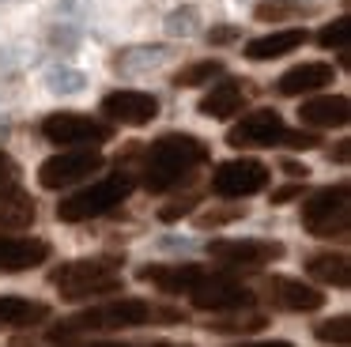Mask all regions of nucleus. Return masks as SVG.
<instances>
[{
	"label": "nucleus",
	"instance_id": "c756f323",
	"mask_svg": "<svg viewBox=\"0 0 351 347\" xmlns=\"http://www.w3.org/2000/svg\"><path fill=\"white\" fill-rule=\"evenodd\" d=\"M16 185H19V166L0 151V193H8V189H16Z\"/></svg>",
	"mask_w": 351,
	"mask_h": 347
},
{
	"label": "nucleus",
	"instance_id": "2eb2a0df",
	"mask_svg": "<svg viewBox=\"0 0 351 347\" xmlns=\"http://www.w3.org/2000/svg\"><path fill=\"white\" fill-rule=\"evenodd\" d=\"M49 261L46 238H8L0 234V272H27Z\"/></svg>",
	"mask_w": 351,
	"mask_h": 347
},
{
	"label": "nucleus",
	"instance_id": "f704fd0d",
	"mask_svg": "<svg viewBox=\"0 0 351 347\" xmlns=\"http://www.w3.org/2000/svg\"><path fill=\"white\" fill-rule=\"evenodd\" d=\"M230 347H295L287 339H261V344H230Z\"/></svg>",
	"mask_w": 351,
	"mask_h": 347
},
{
	"label": "nucleus",
	"instance_id": "6ab92c4d",
	"mask_svg": "<svg viewBox=\"0 0 351 347\" xmlns=\"http://www.w3.org/2000/svg\"><path fill=\"white\" fill-rule=\"evenodd\" d=\"M49 317V306L38 298H19V294H4L0 298V328H31Z\"/></svg>",
	"mask_w": 351,
	"mask_h": 347
},
{
	"label": "nucleus",
	"instance_id": "4468645a",
	"mask_svg": "<svg viewBox=\"0 0 351 347\" xmlns=\"http://www.w3.org/2000/svg\"><path fill=\"white\" fill-rule=\"evenodd\" d=\"M204 276H208L204 264H140L136 268L140 283H152L162 294H189Z\"/></svg>",
	"mask_w": 351,
	"mask_h": 347
},
{
	"label": "nucleus",
	"instance_id": "2f4dec72",
	"mask_svg": "<svg viewBox=\"0 0 351 347\" xmlns=\"http://www.w3.org/2000/svg\"><path fill=\"white\" fill-rule=\"evenodd\" d=\"M208 42H212V45L238 42V27H212V30H208Z\"/></svg>",
	"mask_w": 351,
	"mask_h": 347
},
{
	"label": "nucleus",
	"instance_id": "e433bc0d",
	"mask_svg": "<svg viewBox=\"0 0 351 347\" xmlns=\"http://www.w3.org/2000/svg\"><path fill=\"white\" fill-rule=\"evenodd\" d=\"M140 347H182V344H140Z\"/></svg>",
	"mask_w": 351,
	"mask_h": 347
},
{
	"label": "nucleus",
	"instance_id": "b1692460",
	"mask_svg": "<svg viewBox=\"0 0 351 347\" xmlns=\"http://www.w3.org/2000/svg\"><path fill=\"white\" fill-rule=\"evenodd\" d=\"M313 336L328 347H351V317L348 313L328 317V321H321L317 328H313Z\"/></svg>",
	"mask_w": 351,
	"mask_h": 347
},
{
	"label": "nucleus",
	"instance_id": "473e14b6",
	"mask_svg": "<svg viewBox=\"0 0 351 347\" xmlns=\"http://www.w3.org/2000/svg\"><path fill=\"white\" fill-rule=\"evenodd\" d=\"M295 196H302V181H291V185L276 189V193H272V204H291Z\"/></svg>",
	"mask_w": 351,
	"mask_h": 347
},
{
	"label": "nucleus",
	"instance_id": "39448f33",
	"mask_svg": "<svg viewBox=\"0 0 351 347\" xmlns=\"http://www.w3.org/2000/svg\"><path fill=\"white\" fill-rule=\"evenodd\" d=\"M351 223V189L348 185H332V189H317L306 196L302 204V226L313 238H343Z\"/></svg>",
	"mask_w": 351,
	"mask_h": 347
},
{
	"label": "nucleus",
	"instance_id": "412c9836",
	"mask_svg": "<svg viewBox=\"0 0 351 347\" xmlns=\"http://www.w3.org/2000/svg\"><path fill=\"white\" fill-rule=\"evenodd\" d=\"M302 42H306V30H272V34H265V38L245 42V57L250 60H276V57L295 53Z\"/></svg>",
	"mask_w": 351,
	"mask_h": 347
},
{
	"label": "nucleus",
	"instance_id": "aec40b11",
	"mask_svg": "<svg viewBox=\"0 0 351 347\" xmlns=\"http://www.w3.org/2000/svg\"><path fill=\"white\" fill-rule=\"evenodd\" d=\"M34 219H38V204L31 193H23L19 185L0 193V230H27Z\"/></svg>",
	"mask_w": 351,
	"mask_h": 347
},
{
	"label": "nucleus",
	"instance_id": "9d476101",
	"mask_svg": "<svg viewBox=\"0 0 351 347\" xmlns=\"http://www.w3.org/2000/svg\"><path fill=\"white\" fill-rule=\"evenodd\" d=\"M189 298H193L197 309H212V313H230V309L253 306L250 287H242L238 279H230V276H215V272H208V276L193 287Z\"/></svg>",
	"mask_w": 351,
	"mask_h": 347
},
{
	"label": "nucleus",
	"instance_id": "c9c22d12",
	"mask_svg": "<svg viewBox=\"0 0 351 347\" xmlns=\"http://www.w3.org/2000/svg\"><path fill=\"white\" fill-rule=\"evenodd\" d=\"M348 151H351V143H348V140H340V143L332 147V158H336V163H348Z\"/></svg>",
	"mask_w": 351,
	"mask_h": 347
},
{
	"label": "nucleus",
	"instance_id": "7c9ffc66",
	"mask_svg": "<svg viewBox=\"0 0 351 347\" xmlns=\"http://www.w3.org/2000/svg\"><path fill=\"white\" fill-rule=\"evenodd\" d=\"M283 143H287V147H317V143H321V136L317 132H291V128H287V132H283Z\"/></svg>",
	"mask_w": 351,
	"mask_h": 347
},
{
	"label": "nucleus",
	"instance_id": "cd10ccee",
	"mask_svg": "<svg viewBox=\"0 0 351 347\" xmlns=\"http://www.w3.org/2000/svg\"><path fill=\"white\" fill-rule=\"evenodd\" d=\"M245 208H215V211H200L197 215V226L200 230H212V226H223V223H234V219H242Z\"/></svg>",
	"mask_w": 351,
	"mask_h": 347
},
{
	"label": "nucleus",
	"instance_id": "72a5a7b5",
	"mask_svg": "<svg viewBox=\"0 0 351 347\" xmlns=\"http://www.w3.org/2000/svg\"><path fill=\"white\" fill-rule=\"evenodd\" d=\"M283 170H287L291 178H298V181H306V178H310V170H306V163H295V158H287V163H283Z\"/></svg>",
	"mask_w": 351,
	"mask_h": 347
},
{
	"label": "nucleus",
	"instance_id": "5701e85b",
	"mask_svg": "<svg viewBox=\"0 0 351 347\" xmlns=\"http://www.w3.org/2000/svg\"><path fill=\"white\" fill-rule=\"evenodd\" d=\"M268 324L265 313H242V309H230L227 317H215V321H208V328L212 332H261Z\"/></svg>",
	"mask_w": 351,
	"mask_h": 347
},
{
	"label": "nucleus",
	"instance_id": "20e7f679",
	"mask_svg": "<svg viewBox=\"0 0 351 347\" xmlns=\"http://www.w3.org/2000/svg\"><path fill=\"white\" fill-rule=\"evenodd\" d=\"M129 193H132L129 174H110V178L91 181V185H84L80 193L64 196V200L57 204V219H61V223H87V219H99V215H106V211H114L117 204L129 200Z\"/></svg>",
	"mask_w": 351,
	"mask_h": 347
},
{
	"label": "nucleus",
	"instance_id": "4be33fe9",
	"mask_svg": "<svg viewBox=\"0 0 351 347\" xmlns=\"http://www.w3.org/2000/svg\"><path fill=\"white\" fill-rule=\"evenodd\" d=\"M306 276L313 279V283H325V287H336V291H343V287L351 283V264L343 253H317L306 261Z\"/></svg>",
	"mask_w": 351,
	"mask_h": 347
},
{
	"label": "nucleus",
	"instance_id": "6e6552de",
	"mask_svg": "<svg viewBox=\"0 0 351 347\" xmlns=\"http://www.w3.org/2000/svg\"><path fill=\"white\" fill-rule=\"evenodd\" d=\"M102 166H106V158H102L95 147H87V151H61V155L46 158V163L38 166V181H42V189H69V185L87 181L91 174H99Z\"/></svg>",
	"mask_w": 351,
	"mask_h": 347
},
{
	"label": "nucleus",
	"instance_id": "f257e3e1",
	"mask_svg": "<svg viewBox=\"0 0 351 347\" xmlns=\"http://www.w3.org/2000/svg\"><path fill=\"white\" fill-rule=\"evenodd\" d=\"M178 321H185L182 309L155 306V302H144V298H117V302L91 306L76 317H64L61 324H53L49 336L72 339L80 332H121V328H140V324H178Z\"/></svg>",
	"mask_w": 351,
	"mask_h": 347
},
{
	"label": "nucleus",
	"instance_id": "a878e982",
	"mask_svg": "<svg viewBox=\"0 0 351 347\" xmlns=\"http://www.w3.org/2000/svg\"><path fill=\"white\" fill-rule=\"evenodd\" d=\"M253 15H257L261 23H280V19H295V15H306V8L298 4V0H261V4L253 8Z\"/></svg>",
	"mask_w": 351,
	"mask_h": 347
},
{
	"label": "nucleus",
	"instance_id": "bb28decb",
	"mask_svg": "<svg viewBox=\"0 0 351 347\" xmlns=\"http://www.w3.org/2000/svg\"><path fill=\"white\" fill-rule=\"evenodd\" d=\"M348 38H351V19H348V15H340V19L325 23V27L317 30V45H321V49H343Z\"/></svg>",
	"mask_w": 351,
	"mask_h": 347
},
{
	"label": "nucleus",
	"instance_id": "c85d7f7f",
	"mask_svg": "<svg viewBox=\"0 0 351 347\" xmlns=\"http://www.w3.org/2000/svg\"><path fill=\"white\" fill-rule=\"evenodd\" d=\"M193 208H197V196H185V200L167 204V208L159 211V219H162V223H178V219H182V215H189Z\"/></svg>",
	"mask_w": 351,
	"mask_h": 347
},
{
	"label": "nucleus",
	"instance_id": "9b49d317",
	"mask_svg": "<svg viewBox=\"0 0 351 347\" xmlns=\"http://www.w3.org/2000/svg\"><path fill=\"white\" fill-rule=\"evenodd\" d=\"M261 294H265L276 309H283V313H313V309L325 306V294H321L317 287L302 283V279H291V276L265 279Z\"/></svg>",
	"mask_w": 351,
	"mask_h": 347
},
{
	"label": "nucleus",
	"instance_id": "7ed1b4c3",
	"mask_svg": "<svg viewBox=\"0 0 351 347\" xmlns=\"http://www.w3.org/2000/svg\"><path fill=\"white\" fill-rule=\"evenodd\" d=\"M121 253L106 256H87V261H69L49 272V283L61 291L64 302H84V298H102V294L121 291Z\"/></svg>",
	"mask_w": 351,
	"mask_h": 347
},
{
	"label": "nucleus",
	"instance_id": "f03ea898",
	"mask_svg": "<svg viewBox=\"0 0 351 347\" xmlns=\"http://www.w3.org/2000/svg\"><path fill=\"white\" fill-rule=\"evenodd\" d=\"M208 163V143L189 132H167L147 147L144 163V185L152 193H167V189L182 185L197 166Z\"/></svg>",
	"mask_w": 351,
	"mask_h": 347
},
{
	"label": "nucleus",
	"instance_id": "f3484780",
	"mask_svg": "<svg viewBox=\"0 0 351 347\" xmlns=\"http://www.w3.org/2000/svg\"><path fill=\"white\" fill-rule=\"evenodd\" d=\"M351 117V102L343 95H321L298 106V121L306 128H343Z\"/></svg>",
	"mask_w": 351,
	"mask_h": 347
},
{
	"label": "nucleus",
	"instance_id": "0eeeda50",
	"mask_svg": "<svg viewBox=\"0 0 351 347\" xmlns=\"http://www.w3.org/2000/svg\"><path fill=\"white\" fill-rule=\"evenodd\" d=\"M272 170L257 158H230V163L215 166L212 174V193L227 196V200H245V196H257L268 189Z\"/></svg>",
	"mask_w": 351,
	"mask_h": 347
},
{
	"label": "nucleus",
	"instance_id": "a211bd4d",
	"mask_svg": "<svg viewBox=\"0 0 351 347\" xmlns=\"http://www.w3.org/2000/svg\"><path fill=\"white\" fill-rule=\"evenodd\" d=\"M245 95H250V91H245L242 80H223L219 87H212L204 98H200L197 110L204 113V117H212V121H230L245 106Z\"/></svg>",
	"mask_w": 351,
	"mask_h": 347
},
{
	"label": "nucleus",
	"instance_id": "dca6fc26",
	"mask_svg": "<svg viewBox=\"0 0 351 347\" xmlns=\"http://www.w3.org/2000/svg\"><path fill=\"white\" fill-rule=\"evenodd\" d=\"M336 68L325 64V60H306V64H295L291 72H283L280 80H276V91L287 98L295 95H310V91H325L328 83H332Z\"/></svg>",
	"mask_w": 351,
	"mask_h": 347
},
{
	"label": "nucleus",
	"instance_id": "ddd939ff",
	"mask_svg": "<svg viewBox=\"0 0 351 347\" xmlns=\"http://www.w3.org/2000/svg\"><path fill=\"white\" fill-rule=\"evenodd\" d=\"M102 113L110 121H121V125H152L159 117V98L147 95V91H110L102 98Z\"/></svg>",
	"mask_w": 351,
	"mask_h": 347
},
{
	"label": "nucleus",
	"instance_id": "423d86ee",
	"mask_svg": "<svg viewBox=\"0 0 351 347\" xmlns=\"http://www.w3.org/2000/svg\"><path fill=\"white\" fill-rule=\"evenodd\" d=\"M42 136L49 143H61V147H99L114 136V128L106 121H95L87 113H72V110H61V113H49L42 121Z\"/></svg>",
	"mask_w": 351,
	"mask_h": 347
},
{
	"label": "nucleus",
	"instance_id": "f8f14e48",
	"mask_svg": "<svg viewBox=\"0 0 351 347\" xmlns=\"http://www.w3.org/2000/svg\"><path fill=\"white\" fill-rule=\"evenodd\" d=\"M283 132L287 125L276 110H253L227 132V143L230 147H272V143H283Z\"/></svg>",
	"mask_w": 351,
	"mask_h": 347
},
{
	"label": "nucleus",
	"instance_id": "393cba45",
	"mask_svg": "<svg viewBox=\"0 0 351 347\" xmlns=\"http://www.w3.org/2000/svg\"><path fill=\"white\" fill-rule=\"evenodd\" d=\"M215 75H223V60H193L189 68L174 72V87H200Z\"/></svg>",
	"mask_w": 351,
	"mask_h": 347
},
{
	"label": "nucleus",
	"instance_id": "1a4fd4ad",
	"mask_svg": "<svg viewBox=\"0 0 351 347\" xmlns=\"http://www.w3.org/2000/svg\"><path fill=\"white\" fill-rule=\"evenodd\" d=\"M208 253H212V261L227 264V268H265V264L283 256V246L265 238H219L208 246Z\"/></svg>",
	"mask_w": 351,
	"mask_h": 347
}]
</instances>
